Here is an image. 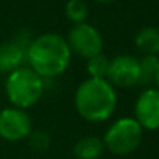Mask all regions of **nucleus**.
<instances>
[{
  "instance_id": "f257e3e1",
  "label": "nucleus",
  "mask_w": 159,
  "mask_h": 159,
  "mask_svg": "<svg viewBox=\"0 0 159 159\" xmlns=\"http://www.w3.org/2000/svg\"><path fill=\"white\" fill-rule=\"evenodd\" d=\"M70 60L71 51L66 40L53 33L33 39L26 53V62L42 79L60 76L68 68Z\"/></svg>"
},
{
  "instance_id": "f03ea898",
  "label": "nucleus",
  "mask_w": 159,
  "mask_h": 159,
  "mask_svg": "<svg viewBox=\"0 0 159 159\" xmlns=\"http://www.w3.org/2000/svg\"><path fill=\"white\" fill-rule=\"evenodd\" d=\"M74 105L84 119L90 122H102L114 113L117 96L113 85L107 79L90 77L77 87Z\"/></svg>"
},
{
  "instance_id": "7ed1b4c3",
  "label": "nucleus",
  "mask_w": 159,
  "mask_h": 159,
  "mask_svg": "<svg viewBox=\"0 0 159 159\" xmlns=\"http://www.w3.org/2000/svg\"><path fill=\"white\" fill-rule=\"evenodd\" d=\"M6 96L16 108H30L37 104L43 94V79L31 68L22 66L8 74L5 84Z\"/></svg>"
},
{
  "instance_id": "20e7f679",
  "label": "nucleus",
  "mask_w": 159,
  "mask_h": 159,
  "mask_svg": "<svg viewBox=\"0 0 159 159\" xmlns=\"http://www.w3.org/2000/svg\"><path fill=\"white\" fill-rule=\"evenodd\" d=\"M144 130L133 117L117 119L104 136V145L108 152L117 156L133 153L142 142Z\"/></svg>"
},
{
  "instance_id": "39448f33",
  "label": "nucleus",
  "mask_w": 159,
  "mask_h": 159,
  "mask_svg": "<svg viewBox=\"0 0 159 159\" xmlns=\"http://www.w3.org/2000/svg\"><path fill=\"white\" fill-rule=\"evenodd\" d=\"M65 40L68 43L71 54L74 53L76 56L84 57L87 60L94 56L102 54V50H104V39L101 33L87 22L76 23L70 30L68 37Z\"/></svg>"
},
{
  "instance_id": "423d86ee",
  "label": "nucleus",
  "mask_w": 159,
  "mask_h": 159,
  "mask_svg": "<svg viewBox=\"0 0 159 159\" xmlns=\"http://www.w3.org/2000/svg\"><path fill=\"white\" fill-rule=\"evenodd\" d=\"M33 131V122L30 114L22 108H3L0 111V138L9 142H16L28 138Z\"/></svg>"
},
{
  "instance_id": "0eeeda50",
  "label": "nucleus",
  "mask_w": 159,
  "mask_h": 159,
  "mask_svg": "<svg viewBox=\"0 0 159 159\" xmlns=\"http://www.w3.org/2000/svg\"><path fill=\"white\" fill-rule=\"evenodd\" d=\"M31 36L28 31H20L11 42L0 43V73H12L22 68L26 62V53L31 43Z\"/></svg>"
},
{
  "instance_id": "6e6552de",
  "label": "nucleus",
  "mask_w": 159,
  "mask_h": 159,
  "mask_svg": "<svg viewBox=\"0 0 159 159\" xmlns=\"http://www.w3.org/2000/svg\"><path fill=\"white\" fill-rule=\"evenodd\" d=\"M107 80L119 88H130L139 84V59L120 54L110 60Z\"/></svg>"
},
{
  "instance_id": "1a4fd4ad",
  "label": "nucleus",
  "mask_w": 159,
  "mask_h": 159,
  "mask_svg": "<svg viewBox=\"0 0 159 159\" xmlns=\"http://www.w3.org/2000/svg\"><path fill=\"white\" fill-rule=\"evenodd\" d=\"M136 122L142 130H159V90L148 88L141 93L134 105Z\"/></svg>"
},
{
  "instance_id": "9d476101",
  "label": "nucleus",
  "mask_w": 159,
  "mask_h": 159,
  "mask_svg": "<svg viewBox=\"0 0 159 159\" xmlns=\"http://www.w3.org/2000/svg\"><path fill=\"white\" fill-rule=\"evenodd\" d=\"M134 45L144 56L159 54V30L155 26H145L134 36Z\"/></svg>"
},
{
  "instance_id": "9b49d317",
  "label": "nucleus",
  "mask_w": 159,
  "mask_h": 159,
  "mask_svg": "<svg viewBox=\"0 0 159 159\" xmlns=\"http://www.w3.org/2000/svg\"><path fill=\"white\" fill-rule=\"evenodd\" d=\"M104 150H105L104 141L99 139L98 136L80 138L74 145V155L77 159H99Z\"/></svg>"
},
{
  "instance_id": "f8f14e48",
  "label": "nucleus",
  "mask_w": 159,
  "mask_h": 159,
  "mask_svg": "<svg viewBox=\"0 0 159 159\" xmlns=\"http://www.w3.org/2000/svg\"><path fill=\"white\" fill-rule=\"evenodd\" d=\"M159 71V57L158 56H144L139 59V84L150 85L156 82V76Z\"/></svg>"
},
{
  "instance_id": "ddd939ff",
  "label": "nucleus",
  "mask_w": 159,
  "mask_h": 159,
  "mask_svg": "<svg viewBox=\"0 0 159 159\" xmlns=\"http://www.w3.org/2000/svg\"><path fill=\"white\" fill-rule=\"evenodd\" d=\"M65 14L66 19L71 20L74 25L82 23L88 17V6L84 0H68L65 5Z\"/></svg>"
},
{
  "instance_id": "4468645a",
  "label": "nucleus",
  "mask_w": 159,
  "mask_h": 159,
  "mask_svg": "<svg viewBox=\"0 0 159 159\" xmlns=\"http://www.w3.org/2000/svg\"><path fill=\"white\" fill-rule=\"evenodd\" d=\"M108 66H110V60L104 54H99V56L88 59L87 71H88L90 77H93V79H107Z\"/></svg>"
},
{
  "instance_id": "2eb2a0df",
  "label": "nucleus",
  "mask_w": 159,
  "mask_h": 159,
  "mask_svg": "<svg viewBox=\"0 0 159 159\" xmlns=\"http://www.w3.org/2000/svg\"><path fill=\"white\" fill-rule=\"evenodd\" d=\"M28 142L30 147L36 152H47L51 144V138L45 131H31L28 134Z\"/></svg>"
},
{
  "instance_id": "dca6fc26",
  "label": "nucleus",
  "mask_w": 159,
  "mask_h": 159,
  "mask_svg": "<svg viewBox=\"0 0 159 159\" xmlns=\"http://www.w3.org/2000/svg\"><path fill=\"white\" fill-rule=\"evenodd\" d=\"M98 3H111V2H116V0H94Z\"/></svg>"
},
{
  "instance_id": "f3484780",
  "label": "nucleus",
  "mask_w": 159,
  "mask_h": 159,
  "mask_svg": "<svg viewBox=\"0 0 159 159\" xmlns=\"http://www.w3.org/2000/svg\"><path fill=\"white\" fill-rule=\"evenodd\" d=\"M156 85H158V90H159V71H158V76H156Z\"/></svg>"
}]
</instances>
